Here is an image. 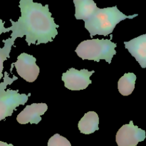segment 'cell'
Wrapping results in <instances>:
<instances>
[{
  "label": "cell",
  "mask_w": 146,
  "mask_h": 146,
  "mask_svg": "<svg viewBox=\"0 0 146 146\" xmlns=\"http://www.w3.org/2000/svg\"><path fill=\"white\" fill-rule=\"evenodd\" d=\"M74 5L76 19L84 21L91 18L98 8L94 0H81L74 3Z\"/></svg>",
  "instance_id": "8fae6325"
},
{
  "label": "cell",
  "mask_w": 146,
  "mask_h": 146,
  "mask_svg": "<svg viewBox=\"0 0 146 146\" xmlns=\"http://www.w3.org/2000/svg\"><path fill=\"white\" fill-rule=\"evenodd\" d=\"M9 31H10L9 28H5L4 27V22L2 20L0 19V35L3 33H7Z\"/></svg>",
  "instance_id": "9a60e30c"
},
{
  "label": "cell",
  "mask_w": 146,
  "mask_h": 146,
  "mask_svg": "<svg viewBox=\"0 0 146 146\" xmlns=\"http://www.w3.org/2000/svg\"><path fill=\"white\" fill-rule=\"evenodd\" d=\"M0 146H14L12 144H8L5 142H2L0 141Z\"/></svg>",
  "instance_id": "2e32d148"
},
{
  "label": "cell",
  "mask_w": 146,
  "mask_h": 146,
  "mask_svg": "<svg viewBox=\"0 0 146 146\" xmlns=\"http://www.w3.org/2000/svg\"><path fill=\"white\" fill-rule=\"evenodd\" d=\"M48 109L46 104H32L25 107L17 115V121L20 124H38L41 121V115H44Z\"/></svg>",
  "instance_id": "ba28073f"
},
{
  "label": "cell",
  "mask_w": 146,
  "mask_h": 146,
  "mask_svg": "<svg viewBox=\"0 0 146 146\" xmlns=\"http://www.w3.org/2000/svg\"><path fill=\"white\" fill-rule=\"evenodd\" d=\"M117 45L110 39L86 40L79 44L76 49L77 55L84 60H92L99 62L104 59L111 64L113 57L116 54Z\"/></svg>",
  "instance_id": "3957f363"
},
{
  "label": "cell",
  "mask_w": 146,
  "mask_h": 146,
  "mask_svg": "<svg viewBox=\"0 0 146 146\" xmlns=\"http://www.w3.org/2000/svg\"><path fill=\"white\" fill-rule=\"evenodd\" d=\"M36 58L32 55L22 53L17 57L14 63L17 74L27 82L32 83L36 80L40 72V68L36 64Z\"/></svg>",
  "instance_id": "8992f818"
},
{
  "label": "cell",
  "mask_w": 146,
  "mask_h": 146,
  "mask_svg": "<svg viewBox=\"0 0 146 146\" xmlns=\"http://www.w3.org/2000/svg\"><path fill=\"white\" fill-rule=\"evenodd\" d=\"M99 118L94 111H89L82 117L78 122V128L81 133L85 135L94 133L99 130Z\"/></svg>",
  "instance_id": "30bf717a"
},
{
  "label": "cell",
  "mask_w": 146,
  "mask_h": 146,
  "mask_svg": "<svg viewBox=\"0 0 146 146\" xmlns=\"http://www.w3.org/2000/svg\"><path fill=\"white\" fill-rule=\"evenodd\" d=\"M17 79L18 78L15 76L11 78L7 72H5L4 81L0 83V121L11 116L14 110H17L20 105H24L31 96V94H20L18 90H6L7 86Z\"/></svg>",
  "instance_id": "277c9868"
},
{
  "label": "cell",
  "mask_w": 146,
  "mask_h": 146,
  "mask_svg": "<svg viewBox=\"0 0 146 146\" xmlns=\"http://www.w3.org/2000/svg\"><path fill=\"white\" fill-rule=\"evenodd\" d=\"M95 72L89 71L87 69L77 70L71 68L66 72L62 74V81L66 88L71 91H81L84 90L92 83L90 77Z\"/></svg>",
  "instance_id": "5b68a950"
},
{
  "label": "cell",
  "mask_w": 146,
  "mask_h": 146,
  "mask_svg": "<svg viewBox=\"0 0 146 146\" xmlns=\"http://www.w3.org/2000/svg\"><path fill=\"white\" fill-rule=\"evenodd\" d=\"M138 14L126 16L117 6L107 8H97L92 17L85 21V28L92 38L95 35L108 36L113 31L117 24L126 19H133Z\"/></svg>",
  "instance_id": "7a4b0ae2"
},
{
  "label": "cell",
  "mask_w": 146,
  "mask_h": 146,
  "mask_svg": "<svg viewBox=\"0 0 146 146\" xmlns=\"http://www.w3.org/2000/svg\"><path fill=\"white\" fill-rule=\"evenodd\" d=\"M145 131L133 124L132 121L123 125L117 132L115 141L118 146H136L145 139Z\"/></svg>",
  "instance_id": "52a82bcc"
},
{
  "label": "cell",
  "mask_w": 146,
  "mask_h": 146,
  "mask_svg": "<svg viewBox=\"0 0 146 146\" xmlns=\"http://www.w3.org/2000/svg\"><path fill=\"white\" fill-rule=\"evenodd\" d=\"M48 146H71V145L68 140L56 133L48 140Z\"/></svg>",
  "instance_id": "5bb4252c"
},
{
  "label": "cell",
  "mask_w": 146,
  "mask_h": 146,
  "mask_svg": "<svg viewBox=\"0 0 146 146\" xmlns=\"http://www.w3.org/2000/svg\"><path fill=\"white\" fill-rule=\"evenodd\" d=\"M15 39L16 38L11 37L2 41L3 43H4V46L3 48H0V80L3 78L2 71L4 69V62L10 57L11 47L14 46Z\"/></svg>",
  "instance_id": "4fadbf2b"
},
{
  "label": "cell",
  "mask_w": 146,
  "mask_h": 146,
  "mask_svg": "<svg viewBox=\"0 0 146 146\" xmlns=\"http://www.w3.org/2000/svg\"><path fill=\"white\" fill-rule=\"evenodd\" d=\"M73 1H74V3H76V2H78V1H81V0H73Z\"/></svg>",
  "instance_id": "e0dca14e"
},
{
  "label": "cell",
  "mask_w": 146,
  "mask_h": 146,
  "mask_svg": "<svg viewBox=\"0 0 146 146\" xmlns=\"http://www.w3.org/2000/svg\"><path fill=\"white\" fill-rule=\"evenodd\" d=\"M21 17L18 21L10 19L12 31L11 37L17 38L26 36V41L29 46L31 44L38 46L53 41L58 34L57 25L51 17L48 4L43 6L33 0H20Z\"/></svg>",
  "instance_id": "6da1fadb"
},
{
  "label": "cell",
  "mask_w": 146,
  "mask_h": 146,
  "mask_svg": "<svg viewBox=\"0 0 146 146\" xmlns=\"http://www.w3.org/2000/svg\"><path fill=\"white\" fill-rule=\"evenodd\" d=\"M136 76L133 73L125 74L118 82L119 93L123 96L131 95L135 88Z\"/></svg>",
  "instance_id": "7c38bea8"
},
{
  "label": "cell",
  "mask_w": 146,
  "mask_h": 146,
  "mask_svg": "<svg viewBox=\"0 0 146 146\" xmlns=\"http://www.w3.org/2000/svg\"><path fill=\"white\" fill-rule=\"evenodd\" d=\"M125 48L139 63L141 68H146V34L129 41L124 42Z\"/></svg>",
  "instance_id": "9c48e42d"
}]
</instances>
